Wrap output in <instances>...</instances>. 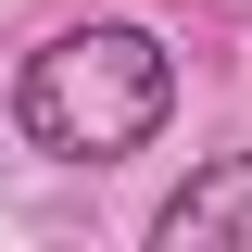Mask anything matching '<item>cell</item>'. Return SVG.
Listing matches in <instances>:
<instances>
[{
    "label": "cell",
    "mask_w": 252,
    "mask_h": 252,
    "mask_svg": "<svg viewBox=\"0 0 252 252\" xmlns=\"http://www.w3.org/2000/svg\"><path fill=\"white\" fill-rule=\"evenodd\" d=\"M164 101H177L164 38H139V26H76V38H51V51L26 63L13 114H26L38 152H63V164H114V152H139V139L164 126Z\"/></svg>",
    "instance_id": "1"
},
{
    "label": "cell",
    "mask_w": 252,
    "mask_h": 252,
    "mask_svg": "<svg viewBox=\"0 0 252 252\" xmlns=\"http://www.w3.org/2000/svg\"><path fill=\"white\" fill-rule=\"evenodd\" d=\"M215 240H252V152L215 164V177H189L164 202V252H215Z\"/></svg>",
    "instance_id": "2"
}]
</instances>
